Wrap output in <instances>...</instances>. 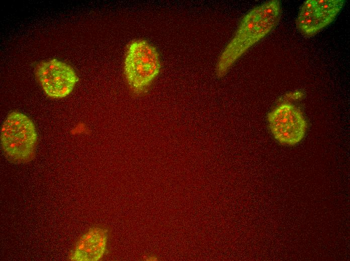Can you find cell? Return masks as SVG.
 Segmentation results:
<instances>
[{"label":"cell","instance_id":"obj_1","mask_svg":"<svg viewBox=\"0 0 350 261\" xmlns=\"http://www.w3.org/2000/svg\"><path fill=\"white\" fill-rule=\"evenodd\" d=\"M281 13L280 1L272 0L253 8L245 14L220 54L216 66L217 75L219 77L225 75L247 51L269 34L278 23Z\"/></svg>","mask_w":350,"mask_h":261},{"label":"cell","instance_id":"obj_2","mask_svg":"<svg viewBox=\"0 0 350 261\" xmlns=\"http://www.w3.org/2000/svg\"><path fill=\"white\" fill-rule=\"evenodd\" d=\"M161 67L158 51L146 41L136 40L128 46L124 73L133 93L140 94L147 90L159 74Z\"/></svg>","mask_w":350,"mask_h":261},{"label":"cell","instance_id":"obj_3","mask_svg":"<svg viewBox=\"0 0 350 261\" xmlns=\"http://www.w3.org/2000/svg\"><path fill=\"white\" fill-rule=\"evenodd\" d=\"M37 135L32 121L25 114L13 111L5 120L1 131L2 148L11 160H30L34 155Z\"/></svg>","mask_w":350,"mask_h":261},{"label":"cell","instance_id":"obj_4","mask_svg":"<svg viewBox=\"0 0 350 261\" xmlns=\"http://www.w3.org/2000/svg\"><path fill=\"white\" fill-rule=\"evenodd\" d=\"M269 127L281 144L293 146L303 139L307 127L301 111L289 103L280 104L268 115Z\"/></svg>","mask_w":350,"mask_h":261},{"label":"cell","instance_id":"obj_5","mask_svg":"<svg viewBox=\"0 0 350 261\" xmlns=\"http://www.w3.org/2000/svg\"><path fill=\"white\" fill-rule=\"evenodd\" d=\"M345 4L344 0H307L302 5L296 25L304 35L312 36L331 23Z\"/></svg>","mask_w":350,"mask_h":261},{"label":"cell","instance_id":"obj_6","mask_svg":"<svg viewBox=\"0 0 350 261\" xmlns=\"http://www.w3.org/2000/svg\"><path fill=\"white\" fill-rule=\"evenodd\" d=\"M36 73L44 92L52 98L69 95L78 80L70 65L55 58L39 63Z\"/></svg>","mask_w":350,"mask_h":261},{"label":"cell","instance_id":"obj_7","mask_svg":"<svg viewBox=\"0 0 350 261\" xmlns=\"http://www.w3.org/2000/svg\"><path fill=\"white\" fill-rule=\"evenodd\" d=\"M108 230L99 227L90 228L81 236L70 251L72 261H97L103 256L107 248Z\"/></svg>","mask_w":350,"mask_h":261}]
</instances>
